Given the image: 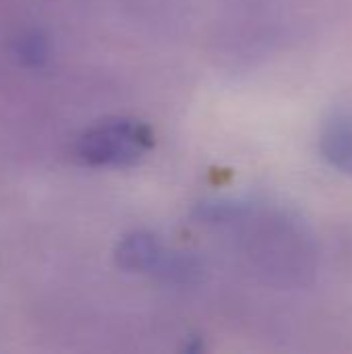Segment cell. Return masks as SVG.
Returning <instances> with one entry per match:
<instances>
[{
	"label": "cell",
	"mask_w": 352,
	"mask_h": 354,
	"mask_svg": "<svg viewBox=\"0 0 352 354\" xmlns=\"http://www.w3.org/2000/svg\"><path fill=\"white\" fill-rule=\"evenodd\" d=\"M251 257L263 274L278 276L284 282H299L311 272V253L305 236L284 220H263L251 230Z\"/></svg>",
	"instance_id": "cell-2"
},
{
	"label": "cell",
	"mask_w": 352,
	"mask_h": 354,
	"mask_svg": "<svg viewBox=\"0 0 352 354\" xmlns=\"http://www.w3.org/2000/svg\"><path fill=\"white\" fill-rule=\"evenodd\" d=\"M319 147L332 168L352 176V110H334L326 118Z\"/></svg>",
	"instance_id": "cell-4"
},
{
	"label": "cell",
	"mask_w": 352,
	"mask_h": 354,
	"mask_svg": "<svg viewBox=\"0 0 352 354\" xmlns=\"http://www.w3.org/2000/svg\"><path fill=\"white\" fill-rule=\"evenodd\" d=\"M116 259L120 268L129 272H154L164 278H178L185 280L187 274H191V266L185 259L172 257L164 251V247L158 243L156 236L137 232L127 236L116 251Z\"/></svg>",
	"instance_id": "cell-3"
},
{
	"label": "cell",
	"mask_w": 352,
	"mask_h": 354,
	"mask_svg": "<svg viewBox=\"0 0 352 354\" xmlns=\"http://www.w3.org/2000/svg\"><path fill=\"white\" fill-rule=\"evenodd\" d=\"M154 145V133L145 122L112 118L85 131L77 141V158L87 166L120 168L137 164Z\"/></svg>",
	"instance_id": "cell-1"
}]
</instances>
